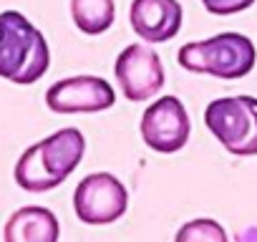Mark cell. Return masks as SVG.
<instances>
[{"instance_id":"obj_1","label":"cell","mask_w":257,"mask_h":242,"mask_svg":"<svg viewBox=\"0 0 257 242\" xmlns=\"http://www.w3.org/2000/svg\"><path fill=\"white\" fill-rule=\"evenodd\" d=\"M86 152V139L78 129H61L43 142L28 147L16 164V182L26 192H48L63 184Z\"/></svg>"},{"instance_id":"obj_2","label":"cell","mask_w":257,"mask_h":242,"mask_svg":"<svg viewBox=\"0 0 257 242\" xmlns=\"http://www.w3.org/2000/svg\"><path fill=\"white\" fill-rule=\"evenodd\" d=\"M51 66L43 33L18 11L0 13V78L28 86Z\"/></svg>"},{"instance_id":"obj_3","label":"cell","mask_w":257,"mask_h":242,"mask_svg":"<svg viewBox=\"0 0 257 242\" xmlns=\"http://www.w3.org/2000/svg\"><path fill=\"white\" fill-rule=\"evenodd\" d=\"M257 51L242 33H219L207 41L187 43L179 48V66L192 73H207L222 81L244 78L254 68Z\"/></svg>"},{"instance_id":"obj_4","label":"cell","mask_w":257,"mask_h":242,"mask_svg":"<svg viewBox=\"0 0 257 242\" xmlns=\"http://www.w3.org/2000/svg\"><path fill=\"white\" fill-rule=\"evenodd\" d=\"M204 124L214 139L234 157L257 154V98L224 96L207 106Z\"/></svg>"},{"instance_id":"obj_5","label":"cell","mask_w":257,"mask_h":242,"mask_svg":"<svg viewBox=\"0 0 257 242\" xmlns=\"http://www.w3.org/2000/svg\"><path fill=\"white\" fill-rule=\"evenodd\" d=\"M113 76H116V83H118L123 98L134 101V103L149 101L164 86L162 58L152 46H144V43L126 46L118 53V58L113 63Z\"/></svg>"},{"instance_id":"obj_6","label":"cell","mask_w":257,"mask_h":242,"mask_svg":"<svg viewBox=\"0 0 257 242\" xmlns=\"http://www.w3.org/2000/svg\"><path fill=\"white\" fill-rule=\"evenodd\" d=\"M128 207L126 187L108 172L88 174L73 192L76 217L86 224H111L123 217Z\"/></svg>"},{"instance_id":"obj_7","label":"cell","mask_w":257,"mask_h":242,"mask_svg":"<svg viewBox=\"0 0 257 242\" xmlns=\"http://www.w3.org/2000/svg\"><path fill=\"white\" fill-rule=\"evenodd\" d=\"M139 129L149 149L159 154H174L187 144L192 124L184 103L177 96H162L144 111Z\"/></svg>"},{"instance_id":"obj_8","label":"cell","mask_w":257,"mask_h":242,"mask_svg":"<svg viewBox=\"0 0 257 242\" xmlns=\"http://www.w3.org/2000/svg\"><path fill=\"white\" fill-rule=\"evenodd\" d=\"M46 103L56 113H96L116 103L108 81L98 76H71L46 91Z\"/></svg>"},{"instance_id":"obj_9","label":"cell","mask_w":257,"mask_h":242,"mask_svg":"<svg viewBox=\"0 0 257 242\" xmlns=\"http://www.w3.org/2000/svg\"><path fill=\"white\" fill-rule=\"evenodd\" d=\"M128 21L142 41L167 43L182 28V6L179 0H134Z\"/></svg>"},{"instance_id":"obj_10","label":"cell","mask_w":257,"mask_h":242,"mask_svg":"<svg viewBox=\"0 0 257 242\" xmlns=\"http://www.w3.org/2000/svg\"><path fill=\"white\" fill-rule=\"evenodd\" d=\"M61 234L58 219L46 207H21L6 222L3 237L8 242H56Z\"/></svg>"},{"instance_id":"obj_11","label":"cell","mask_w":257,"mask_h":242,"mask_svg":"<svg viewBox=\"0 0 257 242\" xmlns=\"http://www.w3.org/2000/svg\"><path fill=\"white\" fill-rule=\"evenodd\" d=\"M71 16L81 33L101 36L113 26L116 6L113 0H71Z\"/></svg>"},{"instance_id":"obj_12","label":"cell","mask_w":257,"mask_h":242,"mask_svg":"<svg viewBox=\"0 0 257 242\" xmlns=\"http://www.w3.org/2000/svg\"><path fill=\"white\" fill-rule=\"evenodd\" d=\"M177 239H182V242H227V232L214 219H192L177 232Z\"/></svg>"},{"instance_id":"obj_13","label":"cell","mask_w":257,"mask_h":242,"mask_svg":"<svg viewBox=\"0 0 257 242\" xmlns=\"http://www.w3.org/2000/svg\"><path fill=\"white\" fill-rule=\"evenodd\" d=\"M254 0H202V6L212 13V16H234L247 11Z\"/></svg>"},{"instance_id":"obj_14","label":"cell","mask_w":257,"mask_h":242,"mask_svg":"<svg viewBox=\"0 0 257 242\" xmlns=\"http://www.w3.org/2000/svg\"><path fill=\"white\" fill-rule=\"evenodd\" d=\"M249 234H254V237H257V232H247V234H244V237H249Z\"/></svg>"}]
</instances>
